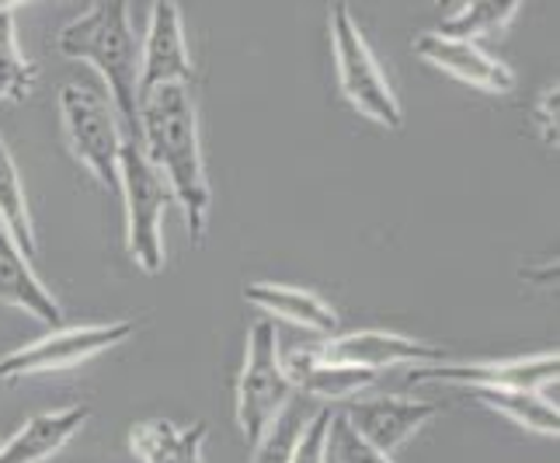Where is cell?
<instances>
[{
	"instance_id": "obj_22",
	"label": "cell",
	"mask_w": 560,
	"mask_h": 463,
	"mask_svg": "<svg viewBox=\"0 0 560 463\" xmlns=\"http://www.w3.org/2000/svg\"><path fill=\"white\" fill-rule=\"evenodd\" d=\"M303 426H306V415L300 408V401L289 397L285 408L272 421H268L265 432L258 436V442L250 447V450H255L250 463H289V460H293L300 436H303Z\"/></svg>"
},
{
	"instance_id": "obj_12",
	"label": "cell",
	"mask_w": 560,
	"mask_h": 463,
	"mask_svg": "<svg viewBox=\"0 0 560 463\" xmlns=\"http://www.w3.org/2000/svg\"><path fill=\"white\" fill-rule=\"evenodd\" d=\"M324 359L362 366V370H390V366H418V362H439L446 359V349L432 342H421L400 332H380V327H365V332L331 335L320 349Z\"/></svg>"
},
{
	"instance_id": "obj_8",
	"label": "cell",
	"mask_w": 560,
	"mask_h": 463,
	"mask_svg": "<svg viewBox=\"0 0 560 463\" xmlns=\"http://www.w3.org/2000/svg\"><path fill=\"white\" fill-rule=\"evenodd\" d=\"M560 356L539 352V356H518V359H488V362H418L411 366L408 383H456V387H523L547 394L557 387Z\"/></svg>"
},
{
	"instance_id": "obj_20",
	"label": "cell",
	"mask_w": 560,
	"mask_h": 463,
	"mask_svg": "<svg viewBox=\"0 0 560 463\" xmlns=\"http://www.w3.org/2000/svg\"><path fill=\"white\" fill-rule=\"evenodd\" d=\"M523 4H526V0H467V4H463L459 11H453L446 22H442L439 32L477 43V38L505 32L518 18V11H523Z\"/></svg>"
},
{
	"instance_id": "obj_21",
	"label": "cell",
	"mask_w": 560,
	"mask_h": 463,
	"mask_svg": "<svg viewBox=\"0 0 560 463\" xmlns=\"http://www.w3.org/2000/svg\"><path fill=\"white\" fill-rule=\"evenodd\" d=\"M35 63L18 46V25L11 11H0V102H25L35 91Z\"/></svg>"
},
{
	"instance_id": "obj_17",
	"label": "cell",
	"mask_w": 560,
	"mask_h": 463,
	"mask_svg": "<svg viewBox=\"0 0 560 463\" xmlns=\"http://www.w3.org/2000/svg\"><path fill=\"white\" fill-rule=\"evenodd\" d=\"M206 421H191V426H175V421L150 418L143 426L129 432V450L143 463H206Z\"/></svg>"
},
{
	"instance_id": "obj_9",
	"label": "cell",
	"mask_w": 560,
	"mask_h": 463,
	"mask_svg": "<svg viewBox=\"0 0 560 463\" xmlns=\"http://www.w3.org/2000/svg\"><path fill=\"white\" fill-rule=\"evenodd\" d=\"M411 46L429 67L450 73L453 81L467 88L488 91V94H509L515 88V70L509 63L494 60L491 53H485L477 43H470V38H456L439 28H429V32H418Z\"/></svg>"
},
{
	"instance_id": "obj_25",
	"label": "cell",
	"mask_w": 560,
	"mask_h": 463,
	"mask_svg": "<svg viewBox=\"0 0 560 463\" xmlns=\"http://www.w3.org/2000/svg\"><path fill=\"white\" fill-rule=\"evenodd\" d=\"M327 432H331V412H317L303 426V436L289 463H327Z\"/></svg>"
},
{
	"instance_id": "obj_2",
	"label": "cell",
	"mask_w": 560,
	"mask_h": 463,
	"mask_svg": "<svg viewBox=\"0 0 560 463\" xmlns=\"http://www.w3.org/2000/svg\"><path fill=\"white\" fill-rule=\"evenodd\" d=\"M56 53L73 63H91L108 88V102L137 140L140 132V43L126 0H98L81 18L56 32Z\"/></svg>"
},
{
	"instance_id": "obj_28",
	"label": "cell",
	"mask_w": 560,
	"mask_h": 463,
	"mask_svg": "<svg viewBox=\"0 0 560 463\" xmlns=\"http://www.w3.org/2000/svg\"><path fill=\"white\" fill-rule=\"evenodd\" d=\"M456 4H459V0H439V8H446V11H450V8H456Z\"/></svg>"
},
{
	"instance_id": "obj_24",
	"label": "cell",
	"mask_w": 560,
	"mask_h": 463,
	"mask_svg": "<svg viewBox=\"0 0 560 463\" xmlns=\"http://www.w3.org/2000/svg\"><path fill=\"white\" fill-rule=\"evenodd\" d=\"M557 112H560V88H557V84H547V88L533 99L529 126H533V132L539 137V143H547V147H553V150H557V137H560V119H557Z\"/></svg>"
},
{
	"instance_id": "obj_6",
	"label": "cell",
	"mask_w": 560,
	"mask_h": 463,
	"mask_svg": "<svg viewBox=\"0 0 560 463\" xmlns=\"http://www.w3.org/2000/svg\"><path fill=\"white\" fill-rule=\"evenodd\" d=\"M289 397H293V383L282 370L276 324L255 321L247 327L244 370L237 377V421L247 447H255L268 421L289 404Z\"/></svg>"
},
{
	"instance_id": "obj_4",
	"label": "cell",
	"mask_w": 560,
	"mask_h": 463,
	"mask_svg": "<svg viewBox=\"0 0 560 463\" xmlns=\"http://www.w3.org/2000/svg\"><path fill=\"white\" fill-rule=\"evenodd\" d=\"M119 199L126 206V247L147 276H158L164 255V213L171 192L158 167L147 161L137 140H126L119 153Z\"/></svg>"
},
{
	"instance_id": "obj_5",
	"label": "cell",
	"mask_w": 560,
	"mask_h": 463,
	"mask_svg": "<svg viewBox=\"0 0 560 463\" xmlns=\"http://www.w3.org/2000/svg\"><path fill=\"white\" fill-rule=\"evenodd\" d=\"M60 119L73 158L91 171L102 188L119 196V153L126 137L119 126V112L108 102V94L88 84H63Z\"/></svg>"
},
{
	"instance_id": "obj_23",
	"label": "cell",
	"mask_w": 560,
	"mask_h": 463,
	"mask_svg": "<svg viewBox=\"0 0 560 463\" xmlns=\"http://www.w3.org/2000/svg\"><path fill=\"white\" fill-rule=\"evenodd\" d=\"M327 460H335V463H394L386 453L373 450L370 442L359 439L355 429L345 421V415H331V432H327Z\"/></svg>"
},
{
	"instance_id": "obj_19",
	"label": "cell",
	"mask_w": 560,
	"mask_h": 463,
	"mask_svg": "<svg viewBox=\"0 0 560 463\" xmlns=\"http://www.w3.org/2000/svg\"><path fill=\"white\" fill-rule=\"evenodd\" d=\"M0 223L8 227V234L18 241V247H22L28 258L38 255V234H35L32 213H28L25 185H22V175H18V164H14L4 140H0Z\"/></svg>"
},
{
	"instance_id": "obj_11",
	"label": "cell",
	"mask_w": 560,
	"mask_h": 463,
	"mask_svg": "<svg viewBox=\"0 0 560 463\" xmlns=\"http://www.w3.org/2000/svg\"><path fill=\"white\" fill-rule=\"evenodd\" d=\"M442 415L439 401H424V397H365L349 404L345 421L355 429L359 439L370 442L373 450L394 456L421 426Z\"/></svg>"
},
{
	"instance_id": "obj_16",
	"label": "cell",
	"mask_w": 560,
	"mask_h": 463,
	"mask_svg": "<svg viewBox=\"0 0 560 463\" xmlns=\"http://www.w3.org/2000/svg\"><path fill=\"white\" fill-rule=\"evenodd\" d=\"M244 300L265 314H276L282 321L306 327V332H317V335L338 332V314L331 311V303H324L311 289L279 286V282H250L244 286Z\"/></svg>"
},
{
	"instance_id": "obj_26",
	"label": "cell",
	"mask_w": 560,
	"mask_h": 463,
	"mask_svg": "<svg viewBox=\"0 0 560 463\" xmlns=\"http://www.w3.org/2000/svg\"><path fill=\"white\" fill-rule=\"evenodd\" d=\"M518 276H523L526 282H533V286H557V262L547 258L539 265H523V268H518Z\"/></svg>"
},
{
	"instance_id": "obj_27",
	"label": "cell",
	"mask_w": 560,
	"mask_h": 463,
	"mask_svg": "<svg viewBox=\"0 0 560 463\" xmlns=\"http://www.w3.org/2000/svg\"><path fill=\"white\" fill-rule=\"evenodd\" d=\"M25 0H0V11H11L14 14V8H22Z\"/></svg>"
},
{
	"instance_id": "obj_13",
	"label": "cell",
	"mask_w": 560,
	"mask_h": 463,
	"mask_svg": "<svg viewBox=\"0 0 560 463\" xmlns=\"http://www.w3.org/2000/svg\"><path fill=\"white\" fill-rule=\"evenodd\" d=\"M0 303L14 306V311H25L49 327L63 324L60 300H56L43 286V279L35 276L32 258L18 247V241L8 234L4 223H0Z\"/></svg>"
},
{
	"instance_id": "obj_7",
	"label": "cell",
	"mask_w": 560,
	"mask_h": 463,
	"mask_svg": "<svg viewBox=\"0 0 560 463\" xmlns=\"http://www.w3.org/2000/svg\"><path fill=\"white\" fill-rule=\"evenodd\" d=\"M137 324L132 321H112V324H77V327H52L49 335L35 338L22 349L8 352L0 359V380H18V377H35V373H56V370H73L94 356H102L115 345H122Z\"/></svg>"
},
{
	"instance_id": "obj_18",
	"label": "cell",
	"mask_w": 560,
	"mask_h": 463,
	"mask_svg": "<svg viewBox=\"0 0 560 463\" xmlns=\"http://www.w3.org/2000/svg\"><path fill=\"white\" fill-rule=\"evenodd\" d=\"M470 401H477L480 408H488L501 418L515 421L518 429H529L539 436H553L560 432V412L557 401H550L547 394L536 391H523V387H467Z\"/></svg>"
},
{
	"instance_id": "obj_14",
	"label": "cell",
	"mask_w": 560,
	"mask_h": 463,
	"mask_svg": "<svg viewBox=\"0 0 560 463\" xmlns=\"http://www.w3.org/2000/svg\"><path fill=\"white\" fill-rule=\"evenodd\" d=\"M282 370L293 383V391H303L320 401H349L362 391L373 387L376 373L362 370V366H349V362H335L324 359L317 349H296L282 359Z\"/></svg>"
},
{
	"instance_id": "obj_10",
	"label": "cell",
	"mask_w": 560,
	"mask_h": 463,
	"mask_svg": "<svg viewBox=\"0 0 560 463\" xmlns=\"http://www.w3.org/2000/svg\"><path fill=\"white\" fill-rule=\"evenodd\" d=\"M196 67L185 43V18L175 0H158L150 8L147 35L140 46V94L164 84H188Z\"/></svg>"
},
{
	"instance_id": "obj_1",
	"label": "cell",
	"mask_w": 560,
	"mask_h": 463,
	"mask_svg": "<svg viewBox=\"0 0 560 463\" xmlns=\"http://www.w3.org/2000/svg\"><path fill=\"white\" fill-rule=\"evenodd\" d=\"M140 147L158 167L171 199L182 206L188 238L202 244L209 227V178L202 158L199 108L188 84H164L140 94Z\"/></svg>"
},
{
	"instance_id": "obj_3",
	"label": "cell",
	"mask_w": 560,
	"mask_h": 463,
	"mask_svg": "<svg viewBox=\"0 0 560 463\" xmlns=\"http://www.w3.org/2000/svg\"><path fill=\"white\" fill-rule=\"evenodd\" d=\"M331 53H335L338 88L349 99V105L370 123L397 132L404 126V108L345 0L331 4Z\"/></svg>"
},
{
	"instance_id": "obj_15",
	"label": "cell",
	"mask_w": 560,
	"mask_h": 463,
	"mask_svg": "<svg viewBox=\"0 0 560 463\" xmlns=\"http://www.w3.org/2000/svg\"><path fill=\"white\" fill-rule=\"evenodd\" d=\"M91 418L88 404H70L63 412H43L28 418L8 442H0V463H43L60 453Z\"/></svg>"
}]
</instances>
